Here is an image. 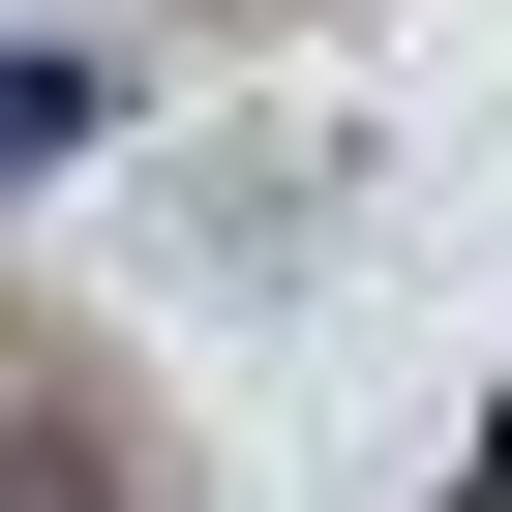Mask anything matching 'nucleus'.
I'll return each mask as SVG.
<instances>
[{"label":"nucleus","mask_w":512,"mask_h":512,"mask_svg":"<svg viewBox=\"0 0 512 512\" xmlns=\"http://www.w3.org/2000/svg\"><path fill=\"white\" fill-rule=\"evenodd\" d=\"M61 151H91V61L31 31V61H0V181H61Z\"/></svg>","instance_id":"f257e3e1"}]
</instances>
